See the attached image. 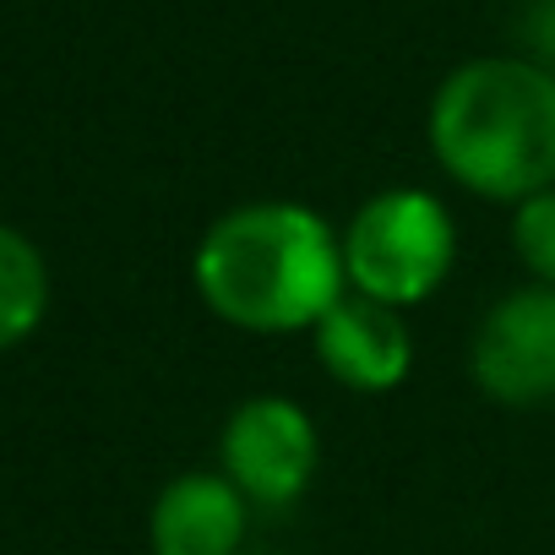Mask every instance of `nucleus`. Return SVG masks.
Returning <instances> with one entry per match:
<instances>
[{
	"label": "nucleus",
	"instance_id": "f257e3e1",
	"mask_svg": "<svg viewBox=\"0 0 555 555\" xmlns=\"http://www.w3.org/2000/svg\"><path fill=\"white\" fill-rule=\"evenodd\" d=\"M191 278L218 322L240 333H300L349 289L344 234L306 202H240L207 223Z\"/></svg>",
	"mask_w": 555,
	"mask_h": 555
},
{
	"label": "nucleus",
	"instance_id": "f03ea898",
	"mask_svg": "<svg viewBox=\"0 0 555 555\" xmlns=\"http://www.w3.org/2000/svg\"><path fill=\"white\" fill-rule=\"evenodd\" d=\"M436 164L485 202L555 185V72L528 55H479L441 77L425 120Z\"/></svg>",
	"mask_w": 555,
	"mask_h": 555
},
{
	"label": "nucleus",
	"instance_id": "7ed1b4c3",
	"mask_svg": "<svg viewBox=\"0 0 555 555\" xmlns=\"http://www.w3.org/2000/svg\"><path fill=\"white\" fill-rule=\"evenodd\" d=\"M457 261V223L441 196L420 185L376 191L344 223V278L365 300L392 311L425 306Z\"/></svg>",
	"mask_w": 555,
	"mask_h": 555
},
{
	"label": "nucleus",
	"instance_id": "20e7f679",
	"mask_svg": "<svg viewBox=\"0 0 555 555\" xmlns=\"http://www.w3.org/2000/svg\"><path fill=\"white\" fill-rule=\"evenodd\" d=\"M317 463H322V441H317L311 414L295 398H278V392L245 398L229 414L223 441H218V468L261 512L295 506L311 490Z\"/></svg>",
	"mask_w": 555,
	"mask_h": 555
},
{
	"label": "nucleus",
	"instance_id": "39448f33",
	"mask_svg": "<svg viewBox=\"0 0 555 555\" xmlns=\"http://www.w3.org/2000/svg\"><path fill=\"white\" fill-rule=\"evenodd\" d=\"M468 376L485 398L506 409H533L555 398V289L522 284L501 295L468 344Z\"/></svg>",
	"mask_w": 555,
	"mask_h": 555
},
{
	"label": "nucleus",
	"instance_id": "423d86ee",
	"mask_svg": "<svg viewBox=\"0 0 555 555\" xmlns=\"http://www.w3.org/2000/svg\"><path fill=\"white\" fill-rule=\"evenodd\" d=\"M311 333H317L322 371L349 392H365V398L398 392L414 371V338H409L403 311H392L382 300H365L354 289H344L338 306Z\"/></svg>",
	"mask_w": 555,
	"mask_h": 555
},
{
	"label": "nucleus",
	"instance_id": "0eeeda50",
	"mask_svg": "<svg viewBox=\"0 0 555 555\" xmlns=\"http://www.w3.org/2000/svg\"><path fill=\"white\" fill-rule=\"evenodd\" d=\"M250 501L218 468H191L169 479L147 512L153 555H245Z\"/></svg>",
	"mask_w": 555,
	"mask_h": 555
},
{
	"label": "nucleus",
	"instance_id": "6e6552de",
	"mask_svg": "<svg viewBox=\"0 0 555 555\" xmlns=\"http://www.w3.org/2000/svg\"><path fill=\"white\" fill-rule=\"evenodd\" d=\"M50 311V267L39 245L0 223V354L28 344Z\"/></svg>",
	"mask_w": 555,
	"mask_h": 555
},
{
	"label": "nucleus",
	"instance_id": "1a4fd4ad",
	"mask_svg": "<svg viewBox=\"0 0 555 555\" xmlns=\"http://www.w3.org/2000/svg\"><path fill=\"white\" fill-rule=\"evenodd\" d=\"M512 250L528 267L533 284L555 289V185H544V191L517 202V212H512Z\"/></svg>",
	"mask_w": 555,
	"mask_h": 555
}]
</instances>
